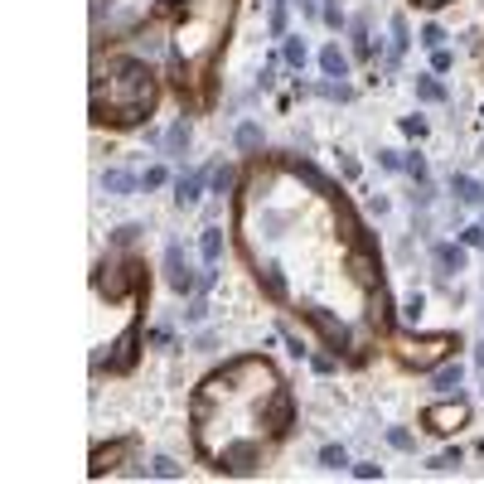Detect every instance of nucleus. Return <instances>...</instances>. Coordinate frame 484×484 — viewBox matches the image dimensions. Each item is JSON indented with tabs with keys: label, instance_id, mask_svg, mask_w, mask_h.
<instances>
[{
	"label": "nucleus",
	"instance_id": "7",
	"mask_svg": "<svg viewBox=\"0 0 484 484\" xmlns=\"http://www.w3.org/2000/svg\"><path fill=\"white\" fill-rule=\"evenodd\" d=\"M291 417H296V407H291V392H271L267 402H262V427L271 431V436H281V431L291 427Z\"/></svg>",
	"mask_w": 484,
	"mask_h": 484
},
{
	"label": "nucleus",
	"instance_id": "30",
	"mask_svg": "<svg viewBox=\"0 0 484 484\" xmlns=\"http://www.w3.org/2000/svg\"><path fill=\"white\" fill-rule=\"evenodd\" d=\"M141 233H145V228H141V223H121V228H116V233H111V242H116V247H131V242L141 238Z\"/></svg>",
	"mask_w": 484,
	"mask_h": 484
},
{
	"label": "nucleus",
	"instance_id": "35",
	"mask_svg": "<svg viewBox=\"0 0 484 484\" xmlns=\"http://www.w3.org/2000/svg\"><path fill=\"white\" fill-rule=\"evenodd\" d=\"M451 63H456V54H451V49H431V68H436V73H446Z\"/></svg>",
	"mask_w": 484,
	"mask_h": 484
},
{
	"label": "nucleus",
	"instance_id": "16",
	"mask_svg": "<svg viewBox=\"0 0 484 484\" xmlns=\"http://www.w3.org/2000/svg\"><path fill=\"white\" fill-rule=\"evenodd\" d=\"M451 189H456L460 204H484V185H480V180H470V175H456Z\"/></svg>",
	"mask_w": 484,
	"mask_h": 484
},
{
	"label": "nucleus",
	"instance_id": "36",
	"mask_svg": "<svg viewBox=\"0 0 484 484\" xmlns=\"http://www.w3.org/2000/svg\"><path fill=\"white\" fill-rule=\"evenodd\" d=\"M387 441H392L397 451H412V446H417V441H412V431H402V427H392V431H387Z\"/></svg>",
	"mask_w": 484,
	"mask_h": 484
},
{
	"label": "nucleus",
	"instance_id": "21",
	"mask_svg": "<svg viewBox=\"0 0 484 484\" xmlns=\"http://www.w3.org/2000/svg\"><path fill=\"white\" fill-rule=\"evenodd\" d=\"M145 475H155V480H180L185 470H180V465H175L170 456H155L150 465H145Z\"/></svg>",
	"mask_w": 484,
	"mask_h": 484
},
{
	"label": "nucleus",
	"instance_id": "22",
	"mask_svg": "<svg viewBox=\"0 0 484 484\" xmlns=\"http://www.w3.org/2000/svg\"><path fill=\"white\" fill-rule=\"evenodd\" d=\"M238 150H262V126L257 121H242L238 126Z\"/></svg>",
	"mask_w": 484,
	"mask_h": 484
},
{
	"label": "nucleus",
	"instance_id": "15",
	"mask_svg": "<svg viewBox=\"0 0 484 484\" xmlns=\"http://www.w3.org/2000/svg\"><path fill=\"white\" fill-rule=\"evenodd\" d=\"M291 170H296V175H300L310 189H315V194H334V185H329V180H324V175H320L310 160H291Z\"/></svg>",
	"mask_w": 484,
	"mask_h": 484
},
{
	"label": "nucleus",
	"instance_id": "31",
	"mask_svg": "<svg viewBox=\"0 0 484 484\" xmlns=\"http://www.w3.org/2000/svg\"><path fill=\"white\" fill-rule=\"evenodd\" d=\"M233 180H238V175H233L228 165H218L214 175H209V185H214V194H223V189H233Z\"/></svg>",
	"mask_w": 484,
	"mask_h": 484
},
{
	"label": "nucleus",
	"instance_id": "17",
	"mask_svg": "<svg viewBox=\"0 0 484 484\" xmlns=\"http://www.w3.org/2000/svg\"><path fill=\"white\" fill-rule=\"evenodd\" d=\"M102 189L116 194V199H126V194L136 189V175H126V170H107V175H102Z\"/></svg>",
	"mask_w": 484,
	"mask_h": 484
},
{
	"label": "nucleus",
	"instance_id": "48",
	"mask_svg": "<svg viewBox=\"0 0 484 484\" xmlns=\"http://www.w3.org/2000/svg\"><path fill=\"white\" fill-rule=\"evenodd\" d=\"M480 155H484V150H480Z\"/></svg>",
	"mask_w": 484,
	"mask_h": 484
},
{
	"label": "nucleus",
	"instance_id": "25",
	"mask_svg": "<svg viewBox=\"0 0 484 484\" xmlns=\"http://www.w3.org/2000/svg\"><path fill=\"white\" fill-rule=\"evenodd\" d=\"M286 10H291V0H271V15H267V29L281 39L286 34Z\"/></svg>",
	"mask_w": 484,
	"mask_h": 484
},
{
	"label": "nucleus",
	"instance_id": "27",
	"mask_svg": "<svg viewBox=\"0 0 484 484\" xmlns=\"http://www.w3.org/2000/svg\"><path fill=\"white\" fill-rule=\"evenodd\" d=\"M417 97H422V102H446V87L436 78H417Z\"/></svg>",
	"mask_w": 484,
	"mask_h": 484
},
{
	"label": "nucleus",
	"instance_id": "12",
	"mask_svg": "<svg viewBox=\"0 0 484 484\" xmlns=\"http://www.w3.org/2000/svg\"><path fill=\"white\" fill-rule=\"evenodd\" d=\"M320 68H324V78H344V73H349L344 49H339V44H324V49H320Z\"/></svg>",
	"mask_w": 484,
	"mask_h": 484
},
{
	"label": "nucleus",
	"instance_id": "37",
	"mask_svg": "<svg viewBox=\"0 0 484 484\" xmlns=\"http://www.w3.org/2000/svg\"><path fill=\"white\" fill-rule=\"evenodd\" d=\"M141 185H145V189H160V185H165V165H150V170H145V180H141Z\"/></svg>",
	"mask_w": 484,
	"mask_h": 484
},
{
	"label": "nucleus",
	"instance_id": "28",
	"mask_svg": "<svg viewBox=\"0 0 484 484\" xmlns=\"http://www.w3.org/2000/svg\"><path fill=\"white\" fill-rule=\"evenodd\" d=\"M353 54L358 58L373 54V44H368V20H353Z\"/></svg>",
	"mask_w": 484,
	"mask_h": 484
},
{
	"label": "nucleus",
	"instance_id": "20",
	"mask_svg": "<svg viewBox=\"0 0 484 484\" xmlns=\"http://www.w3.org/2000/svg\"><path fill=\"white\" fill-rule=\"evenodd\" d=\"M368 320H373L378 329L392 320V305H387V291H383V281H378V291H373V310H368Z\"/></svg>",
	"mask_w": 484,
	"mask_h": 484
},
{
	"label": "nucleus",
	"instance_id": "18",
	"mask_svg": "<svg viewBox=\"0 0 484 484\" xmlns=\"http://www.w3.org/2000/svg\"><path fill=\"white\" fill-rule=\"evenodd\" d=\"M185 145H189V121L180 116V121L165 131V155H185Z\"/></svg>",
	"mask_w": 484,
	"mask_h": 484
},
{
	"label": "nucleus",
	"instance_id": "32",
	"mask_svg": "<svg viewBox=\"0 0 484 484\" xmlns=\"http://www.w3.org/2000/svg\"><path fill=\"white\" fill-rule=\"evenodd\" d=\"M402 170L412 175V180H422V185H427V160H422V155H407V160H402Z\"/></svg>",
	"mask_w": 484,
	"mask_h": 484
},
{
	"label": "nucleus",
	"instance_id": "23",
	"mask_svg": "<svg viewBox=\"0 0 484 484\" xmlns=\"http://www.w3.org/2000/svg\"><path fill=\"white\" fill-rule=\"evenodd\" d=\"M305 54H310V49H305V39H300V34H291V39H286V49H281V58H286L291 68H305Z\"/></svg>",
	"mask_w": 484,
	"mask_h": 484
},
{
	"label": "nucleus",
	"instance_id": "46",
	"mask_svg": "<svg viewBox=\"0 0 484 484\" xmlns=\"http://www.w3.org/2000/svg\"><path fill=\"white\" fill-rule=\"evenodd\" d=\"M475 363H480V368H484V344H480V349H475Z\"/></svg>",
	"mask_w": 484,
	"mask_h": 484
},
{
	"label": "nucleus",
	"instance_id": "1",
	"mask_svg": "<svg viewBox=\"0 0 484 484\" xmlns=\"http://www.w3.org/2000/svg\"><path fill=\"white\" fill-rule=\"evenodd\" d=\"M155 107V73L145 58H111L107 63V97L92 92V116L107 126H136Z\"/></svg>",
	"mask_w": 484,
	"mask_h": 484
},
{
	"label": "nucleus",
	"instance_id": "38",
	"mask_svg": "<svg viewBox=\"0 0 484 484\" xmlns=\"http://www.w3.org/2000/svg\"><path fill=\"white\" fill-rule=\"evenodd\" d=\"M456 465H460V451H446V456L431 460V470H456Z\"/></svg>",
	"mask_w": 484,
	"mask_h": 484
},
{
	"label": "nucleus",
	"instance_id": "13",
	"mask_svg": "<svg viewBox=\"0 0 484 484\" xmlns=\"http://www.w3.org/2000/svg\"><path fill=\"white\" fill-rule=\"evenodd\" d=\"M412 44V29H407V15H392V54H387V68H397V58L407 54Z\"/></svg>",
	"mask_w": 484,
	"mask_h": 484
},
{
	"label": "nucleus",
	"instance_id": "10",
	"mask_svg": "<svg viewBox=\"0 0 484 484\" xmlns=\"http://www.w3.org/2000/svg\"><path fill=\"white\" fill-rule=\"evenodd\" d=\"M136 339H141V334H136V329H126V334H121V339L111 344V358H107V368H111V373H126V368L136 363Z\"/></svg>",
	"mask_w": 484,
	"mask_h": 484
},
{
	"label": "nucleus",
	"instance_id": "40",
	"mask_svg": "<svg viewBox=\"0 0 484 484\" xmlns=\"http://www.w3.org/2000/svg\"><path fill=\"white\" fill-rule=\"evenodd\" d=\"M353 475H358V480H383V470H378V465H353Z\"/></svg>",
	"mask_w": 484,
	"mask_h": 484
},
{
	"label": "nucleus",
	"instance_id": "8",
	"mask_svg": "<svg viewBox=\"0 0 484 484\" xmlns=\"http://www.w3.org/2000/svg\"><path fill=\"white\" fill-rule=\"evenodd\" d=\"M305 320H310L315 329H320V334H324V344H329L334 353H339V349H349V329H344V324L334 320V315H324L320 305H310V310H305Z\"/></svg>",
	"mask_w": 484,
	"mask_h": 484
},
{
	"label": "nucleus",
	"instance_id": "42",
	"mask_svg": "<svg viewBox=\"0 0 484 484\" xmlns=\"http://www.w3.org/2000/svg\"><path fill=\"white\" fill-rule=\"evenodd\" d=\"M185 315H189V320H194V324H199V320H204V315H209V305H204V300H194V305H189Z\"/></svg>",
	"mask_w": 484,
	"mask_h": 484
},
{
	"label": "nucleus",
	"instance_id": "45",
	"mask_svg": "<svg viewBox=\"0 0 484 484\" xmlns=\"http://www.w3.org/2000/svg\"><path fill=\"white\" fill-rule=\"evenodd\" d=\"M417 5H427V10H436V5H451V0H417Z\"/></svg>",
	"mask_w": 484,
	"mask_h": 484
},
{
	"label": "nucleus",
	"instance_id": "2",
	"mask_svg": "<svg viewBox=\"0 0 484 484\" xmlns=\"http://www.w3.org/2000/svg\"><path fill=\"white\" fill-rule=\"evenodd\" d=\"M451 349H460L456 334H427V339H397V353L402 363H417V368H436Z\"/></svg>",
	"mask_w": 484,
	"mask_h": 484
},
{
	"label": "nucleus",
	"instance_id": "39",
	"mask_svg": "<svg viewBox=\"0 0 484 484\" xmlns=\"http://www.w3.org/2000/svg\"><path fill=\"white\" fill-rule=\"evenodd\" d=\"M460 242L465 247H484V228H460Z\"/></svg>",
	"mask_w": 484,
	"mask_h": 484
},
{
	"label": "nucleus",
	"instance_id": "44",
	"mask_svg": "<svg viewBox=\"0 0 484 484\" xmlns=\"http://www.w3.org/2000/svg\"><path fill=\"white\" fill-rule=\"evenodd\" d=\"M315 373H334V353H320L315 358Z\"/></svg>",
	"mask_w": 484,
	"mask_h": 484
},
{
	"label": "nucleus",
	"instance_id": "41",
	"mask_svg": "<svg viewBox=\"0 0 484 484\" xmlns=\"http://www.w3.org/2000/svg\"><path fill=\"white\" fill-rule=\"evenodd\" d=\"M402 131H407V136H422V131H427V121H422V116H407Z\"/></svg>",
	"mask_w": 484,
	"mask_h": 484
},
{
	"label": "nucleus",
	"instance_id": "19",
	"mask_svg": "<svg viewBox=\"0 0 484 484\" xmlns=\"http://www.w3.org/2000/svg\"><path fill=\"white\" fill-rule=\"evenodd\" d=\"M262 286H267L271 300H286V281H281V267H276V262H267V267H262Z\"/></svg>",
	"mask_w": 484,
	"mask_h": 484
},
{
	"label": "nucleus",
	"instance_id": "43",
	"mask_svg": "<svg viewBox=\"0 0 484 484\" xmlns=\"http://www.w3.org/2000/svg\"><path fill=\"white\" fill-rule=\"evenodd\" d=\"M378 160L387 165V170H402V155H397V150H383V155H378Z\"/></svg>",
	"mask_w": 484,
	"mask_h": 484
},
{
	"label": "nucleus",
	"instance_id": "4",
	"mask_svg": "<svg viewBox=\"0 0 484 484\" xmlns=\"http://www.w3.org/2000/svg\"><path fill=\"white\" fill-rule=\"evenodd\" d=\"M422 422H427V431H436V436H451V431H460L465 422H470V407L460 402V397H451V402H436L422 412Z\"/></svg>",
	"mask_w": 484,
	"mask_h": 484
},
{
	"label": "nucleus",
	"instance_id": "3",
	"mask_svg": "<svg viewBox=\"0 0 484 484\" xmlns=\"http://www.w3.org/2000/svg\"><path fill=\"white\" fill-rule=\"evenodd\" d=\"M214 460H218V470H228V475H252L262 465V446L257 441H228Z\"/></svg>",
	"mask_w": 484,
	"mask_h": 484
},
{
	"label": "nucleus",
	"instance_id": "29",
	"mask_svg": "<svg viewBox=\"0 0 484 484\" xmlns=\"http://www.w3.org/2000/svg\"><path fill=\"white\" fill-rule=\"evenodd\" d=\"M320 465H324V470H344V465H349L344 446H324V451H320Z\"/></svg>",
	"mask_w": 484,
	"mask_h": 484
},
{
	"label": "nucleus",
	"instance_id": "47",
	"mask_svg": "<svg viewBox=\"0 0 484 484\" xmlns=\"http://www.w3.org/2000/svg\"><path fill=\"white\" fill-rule=\"evenodd\" d=\"M160 5H165V10H175V5H180V0H160Z\"/></svg>",
	"mask_w": 484,
	"mask_h": 484
},
{
	"label": "nucleus",
	"instance_id": "6",
	"mask_svg": "<svg viewBox=\"0 0 484 484\" xmlns=\"http://www.w3.org/2000/svg\"><path fill=\"white\" fill-rule=\"evenodd\" d=\"M165 281H170V291H180V296L199 286V276L189 271V257H185V247H180V242H170V247H165Z\"/></svg>",
	"mask_w": 484,
	"mask_h": 484
},
{
	"label": "nucleus",
	"instance_id": "9",
	"mask_svg": "<svg viewBox=\"0 0 484 484\" xmlns=\"http://www.w3.org/2000/svg\"><path fill=\"white\" fill-rule=\"evenodd\" d=\"M436 271L441 276H460L465 271V242H441L436 247Z\"/></svg>",
	"mask_w": 484,
	"mask_h": 484
},
{
	"label": "nucleus",
	"instance_id": "14",
	"mask_svg": "<svg viewBox=\"0 0 484 484\" xmlns=\"http://www.w3.org/2000/svg\"><path fill=\"white\" fill-rule=\"evenodd\" d=\"M199 189H204V175H185V180L175 185V204H180V209H194V204H199Z\"/></svg>",
	"mask_w": 484,
	"mask_h": 484
},
{
	"label": "nucleus",
	"instance_id": "24",
	"mask_svg": "<svg viewBox=\"0 0 484 484\" xmlns=\"http://www.w3.org/2000/svg\"><path fill=\"white\" fill-rule=\"evenodd\" d=\"M204 262H209V267H218V262H223V233H218V228H209V233H204Z\"/></svg>",
	"mask_w": 484,
	"mask_h": 484
},
{
	"label": "nucleus",
	"instance_id": "11",
	"mask_svg": "<svg viewBox=\"0 0 484 484\" xmlns=\"http://www.w3.org/2000/svg\"><path fill=\"white\" fill-rule=\"evenodd\" d=\"M460 383H465V368H460V363H441V368L431 373V387H436V392H446V397H456Z\"/></svg>",
	"mask_w": 484,
	"mask_h": 484
},
{
	"label": "nucleus",
	"instance_id": "33",
	"mask_svg": "<svg viewBox=\"0 0 484 484\" xmlns=\"http://www.w3.org/2000/svg\"><path fill=\"white\" fill-rule=\"evenodd\" d=\"M422 310H427V300H422V296H412V300L402 305V320H407V324H417V320H422Z\"/></svg>",
	"mask_w": 484,
	"mask_h": 484
},
{
	"label": "nucleus",
	"instance_id": "5",
	"mask_svg": "<svg viewBox=\"0 0 484 484\" xmlns=\"http://www.w3.org/2000/svg\"><path fill=\"white\" fill-rule=\"evenodd\" d=\"M102 271H107V276H102L97 286H102V296H107V300H121V296L136 286V281H141V262H136V257H126V262H111V267H102Z\"/></svg>",
	"mask_w": 484,
	"mask_h": 484
},
{
	"label": "nucleus",
	"instance_id": "26",
	"mask_svg": "<svg viewBox=\"0 0 484 484\" xmlns=\"http://www.w3.org/2000/svg\"><path fill=\"white\" fill-rule=\"evenodd\" d=\"M121 456H126V446H107V451H97V456H92V475H107L111 460H121Z\"/></svg>",
	"mask_w": 484,
	"mask_h": 484
},
{
	"label": "nucleus",
	"instance_id": "34",
	"mask_svg": "<svg viewBox=\"0 0 484 484\" xmlns=\"http://www.w3.org/2000/svg\"><path fill=\"white\" fill-rule=\"evenodd\" d=\"M422 44H427V49H441V44H446V29H441V25H427V29H422Z\"/></svg>",
	"mask_w": 484,
	"mask_h": 484
}]
</instances>
